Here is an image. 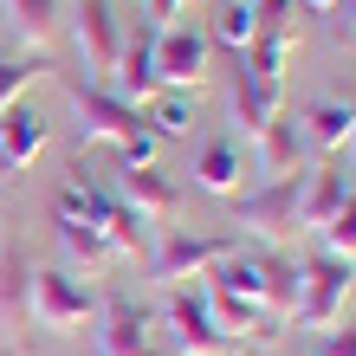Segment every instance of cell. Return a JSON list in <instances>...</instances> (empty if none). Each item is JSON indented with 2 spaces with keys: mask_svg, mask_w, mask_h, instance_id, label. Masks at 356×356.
<instances>
[{
  "mask_svg": "<svg viewBox=\"0 0 356 356\" xmlns=\"http://www.w3.org/2000/svg\"><path fill=\"white\" fill-rule=\"evenodd\" d=\"M65 85V104H72V130L78 143H104V149H117V169H149L162 143L149 136V123L143 111H130L123 97H111V85H78V78H58Z\"/></svg>",
  "mask_w": 356,
  "mask_h": 356,
  "instance_id": "1",
  "label": "cell"
},
{
  "mask_svg": "<svg viewBox=\"0 0 356 356\" xmlns=\"http://www.w3.org/2000/svg\"><path fill=\"white\" fill-rule=\"evenodd\" d=\"M298 234V175H272L234 195V240H253L266 253H285Z\"/></svg>",
  "mask_w": 356,
  "mask_h": 356,
  "instance_id": "2",
  "label": "cell"
},
{
  "mask_svg": "<svg viewBox=\"0 0 356 356\" xmlns=\"http://www.w3.org/2000/svg\"><path fill=\"white\" fill-rule=\"evenodd\" d=\"M350 291H356V259H337V253H324V246H318L311 259H298V305H291L285 324H298V330L343 324Z\"/></svg>",
  "mask_w": 356,
  "mask_h": 356,
  "instance_id": "3",
  "label": "cell"
},
{
  "mask_svg": "<svg viewBox=\"0 0 356 356\" xmlns=\"http://www.w3.org/2000/svg\"><path fill=\"white\" fill-rule=\"evenodd\" d=\"M97 318V285L91 279H78V272L65 266H46V272H33V298H26V324L39 330H85Z\"/></svg>",
  "mask_w": 356,
  "mask_h": 356,
  "instance_id": "4",
  "label": "cell"
},
{
  "mask_svg": "<svg viewBox=\"0 0 356 356\" xmlns=\"http://www.w3.org/2000/svg\"><path fill=\"white\" fill-rule=\"evenodd\" d=\"M162 330H169L175 356H234L240 343L220 330L214 305H207L201 285H169V305H162Z\"/></svg>",
  "mask_w": 356,
  "mask_h": 356,
  "instance_id": "5",
  "label": "cell"
},
{
  "mask_svg": "<svg viewBox=\"0 0 356 356\" xmlns=\"http://www.w3.org/2000/svg\"><path fill=\"white\" fill-rule=\"evenodd\" d=\"M207 72H214V39H207L201 19H162L156 33V78L162 91H188L195 97V85H207Z\"/></svg>",
  "mask_w": 356,
  "mask_h": 356,
  "instance_id": "6",
  "label": "cell"
},
{
  "mask_svg": "<svg viewBox=\"0 0 356 356\" xmlns=\"http://www.w3.org/2000/svg\"><path fill=\"white\" fill-rule=\"evenodd\" d=\"M156 33H162V19L149 13H136V19H123V52H117V65H111V97H123L130 111H143L156 91H162V78H156Z\"/></svg>",
  "mask_w": 356,
  "mask_h": 356,
  "instance_id": "7",
  "label": "cell"
},
{
  "mask_svg": "<svg viewBox=\"0 0 356 356\" xmlns=\"http://www.w3.org/2000/svg\"><path fill=\"white\" fill-rule=\"evenodd\" d=\"M234 234H188V227H162L156 234V253H149V272L162 285H188L201 272H214L227 253H234Z\"/></svg>",
  "mask_w": 356,
  "mask_h": 356,
  "instance_id": "8",
  "label": "cell"
},
{
  "mask_svg": "<svg viewBox=\"0 0 356 356\" xmlns=\"http://www.w3.org/2000/svg\"><path fill=\"white\" fill-rule=\"evenodd\" d=\"M97 343H91V356H162L156 350V318L143 305H130V298H97Z\"/></svg>",
  "mask_w": 356,
  "mask_h": 356,
  "instance_id": "9",
  "label": "cell"
},
{
  "mask_svg": "<svg viewBox=\"0 0 356 356\" xmlns=\"http://www.w3.org/2000/svg\"><path fill=\"white\" fill-rule=\"evenodd\" d=\"M72 26H78V52H85V65L97 72V85H104L111 65H117V52H123V13H117V0H78Z\"/></svg>",
  "mask_w": 356,
  "mask_h": 356,
  "instance_id": "10",
  "label": "cell"
},
{
  "mask_svg": "<svg viewBox=\"0 0 356 356\" xmlns=\"http://www.w3.org/2000/svg\"><path fill=\"white\" fill-rule=\"evenodd\" d=\"M356 188V175L343 169V156H324L318 169L298 175V227H311V234H324L330 214L343 207V195Z\"/></svg>",
  "mask_w": 356,
  "mask_h": 356,
  "instance_id": "11",
  "label": "cell"
},
{
  "mask_svg": "<svg viewBox=\"0 0 356 356\" xmlns=\"http://www.w3.org/2000/svg\"><path fill=\"white\" fill-rule=\"evenodd\" d=\"M279 111H285V85H266V78H253V72L234 58V78H227V117H234V130L253 143Z\"/></svg>",
  "mask_w": 356,
  "mask_h": 356,
  "instance_id": "12",
  "label": "cell"
},
{
  "mask_svg": "<svg viewBox=\"0 0 356 356\" xmlns=\"http://www.w3.org/2000/svg\"><path fill=\"white\" fill-rule=\"evenodd\" d=\"M117 201L136 207L149 227H169V220L181 214V188L162 175L156 162H149V169H117Z\"/></svg>",
  "mask_w": 356,
  "mask_h": 356,
  "instance_id": "13",
  "label": "cell"
},
{
  "mask_svg": "<svg viewBox=\"0 0 356 356\" xmlns=\"http://www.w3.org/2000/svg\"><path fill=\"white\" fill-rule=\"evenodd\" d=\"M298 130H305V149L311 156H343L350 149V130H356V104L350 97H311L298 111Z\"/></svg>",
  "mask_w": 356,
  "mask_h": 356,
  "instance_id": "14",
  "label": "cell"
},
{
  "mask_svg": "<svg viewBox=\"0 0 356 356\" xmlns=\"http://www.w3.org/2000/svg\"><path fill=\"white\" fill-rule=\"evenodd\" d=\"M46 143H52V123L39 111H26V104L0 111V175L7 169H33V162L46 156Z\"/></svg>",
  "mask_w": 356,
  "mask_h": 356,
  "instance_id": "15",
  "label": "cell"
},
{
  "mask_svg": "<svg viewBox=\"0 0 356 356\" xmlns=\"http://www.w3.org/2000/svg\"><path fill=\"white\" fill-rule=\"evenodd\" d=\"M305 156H311V149H305V130H298V117H285V111L253 136V162H259L266 181H272V175H305Z\"/></svg>",
  "mask_w": 356,
  "mask_h": 356,
  "instance_id": "16",
  "label": "cell"
},
{
  "mask_svg": "<svg viewBox=\"0 0 356 356\" xmlns=\"http://www.w3.org/2000/svg\"><path fill=\"white\" fill-rule=\"evenodd\" d=\"M0 13H7V26L19 33L26 52H46L65 26V0H0Z\"/></svg>",
  "mask_w": 356,
  "mask_h": 356,
  "instance_id": "17",
  "label": "cell"
},
{
  "mask_svg": "<svg viewBox=\"0 0 356 356\" xmlns=\"http://www.w3.org/2000/svg\"><path fill=\"white\" fill-rule=\"evenodd\" d=\"M52 234H58V253H65V272H78V279H91V272H104V266L117 259L111 240H104L97 227H85V220L52 214Z\"/></svg>",
  "mask_w": 356,
  "mask_h": 356,
  "instance_id": "18",
  "label": "cell"
},
{
  "mask_svg": "<svg viewBox=\"0 0 356 356\" xmlns=\"http://www.w3.org/2000/svg\"><path fill=\"white\" fill-rule=\"evenodd\" d=\"M240 169H246V162H240V143L234 136H214L195 156V188H201V195H214V201H234L240 195Z\"/></svg>",
  "mask_w": 356,
  "mask_h": 356,
  "instance_id": "19",
  "label": "cell"
},
{
  "mask_svg": "<svg viewBox=\"0 0 356 356\" xmlns=\"http://www.w3.org/2000/svg\"><path fill=\"white\" fill-rule=\"evenodd\" d=\"M291 58H298V33H291V26H259L253 46L240 52V65L253 72V78H266V85H285Z\"/></svg>",
  "mask_w": 356,
  "mask_h": 356,
  "instance_id": "20",
  "label": "cell"
},
{
  "mask_svg": "<svg viewBox=\"0 0 356 356\" xmlns=\"http://www.w3.org/2000/svg\"><path fill=\"white\" fill-rule=\"evenodd\" d=\"M26 298H33V259L19 246H0V330L26 324Z\"/></svg>",
  "mask_w": 356,
  "mask_h": 356,
  "instance_id": "21",
  "label": "cell"
},
{
  "mask_svg": "<svg viewBox=\"0 0 356 356\" xmlns=\"http://www.w3.org/2000/svg\"><path fill=\"white\" fill-rule=\"evenodd\" d=\"M39 78H52V58L46 52H26V46H19V52H0V111H13Z\"/></svg>",
  "mask_w": 356,
  "mask_h": 356,
  "instance_id": "22",
  "label": "cell"
},
{
  "mask_svg": "<svg viewBox=\"0 0 356 356\" xmlns=\"http://www.w3.org/2000/svg\"><path fill=\"white\" fill-rule=\"evenodd\" d=\"M253 33H259V19L246 0H214V19H207V39H214V52H246L253 46Z\"/></svg>",
  "mask_w": 356,
  "mask_h": 356,
  "instance_id": "23",
  "label": "cell"
},
{
  "mask_svg": "<svg viewBox=\"0 0 356 356\" xmlns=\"http://www.w3.org/2000/svg\"><path fill=\"white\" fill-rule=\"evenodd\" d=\"M143 123H149L156 143L188 136V130H195V97H188V91H156L149 104H143Z\"/></svg>",
  "mask_w": 356,
  "mask_h": 356,
  "instance_id": "24",
  "label": "cell"
},
{
  "mask_svg": "<svg viewBox=\"0 0 356 356\" xmlns=\"http://www.w3.org/2000/svg\"><path fill=\"white\" fill-rule=\"evenodd\" d=\"M291 305H298V259L291 253H266V311L285 324Z\"/></svg>",
  "mask_w": 356,
  "mask_h": 356,
  "instance_id": "25",
  "label": "cell"
},
{
  "mask_svg": "<svg viewBox=\"0 0 356 356\" xmlns=\"http://www.w3.org/2000/svg\"><path fill=\"white\" fill-rule=\"evenodd\" d=\"M324 253H337V259H356V188L343 195V207L330 214V227H324Z\"/></svg>",
  "mask_w": 356,
  "mask_h": 356,
  "instance_id": "26",
  "label": "cell"
},
{
  "mask_svg": "<svg viewBox=\"0 0 356 356\" xmlns=\"http://www.w3.org/2000/svg\"><path fill=\"white\" fill-rule=\"evenodd\" d=\"M311 356H356V324H330L318 330V350Z\"/></svg>",
  "mask_w": 356,
  "mask_h": 356,
  "instance_id": "27",
  "label": "cell"
},
{
  "mask_svg": "<svg viewBox=\"0 0 356 356\" xmlns=\"http://www.w3.org/2000/svg\"><path fill=\"white\" fill-rule=\"evenodd\" d=\"M246 7H253L259 26H291V7H298V0H246Z\"/></svg>",
  "mask_w": 356,
  "mask_h": 356,
  "instance_id": "28",
  "label": "cell"
},
{
  "mask_svg": "<svg viewBox=\"0 0 356 356\" xmlns=\"http://www.w3.org/2000/svg\"><path fill=\"white\" fill-rule=\"evenodd\" d=\"M188 7H195V0H143L149 19H188Z\"/></svg>",
  "mask_w": 356,
  "mask_h": 356,
  "instance_id": "29",
  "label": "cell"
},
{
  "mask_svg": "<svg viewBox=\"0 0 356 356\" xmlns=\"http://www.w3.org/2000/svg\"><path fill=\"white\" fill-rule=\"evenodd\" d=\"M305 13H330V7H343V0H298Z\"/></svg>",
  "mask_w": 356,
  "mask_h": 356,
  "instance_id": "30",
  "label": "cell"
},
{
  "mask_svg": "<svg viewBox=\"0 0 356 356\" xmlns=\"http://www.w3.org/2000/svg\"><path fill=\"white\" fill-rule=\"evenodd\" d=\"M350 175H356V130H350Z\"/></svg>",
  "mask_w": 356,
  "mask_h": 356,
  "instance_id": "31",
  "label": "cell"
},
{
  "mask_svg": "<svg viewBox=\"0 0 356 356\" xmlns=\"http://www.w3.org/2000/svg\"><path fill=\"white\" fill-rule=\"evenodd\" d=\"M350 26H356V0H350Z\"/></svg>",
  "mask_w": 356,
  "mask_h": 356,
  "instance_id": "32",
  "label": "cell"
},
{
  "mask_svg": "<svg viewBox=\"0 0 356 356\" xmlns=\"http://www.w3.org/2000/svg\"><path fill=\"white\" fill-rule=\"evenodd\" d=\"M234 356H259V350H234Z\"/></svg>",
  "mask_w": 356,
  "mask_h": 356,
  "instance_id": "33",
  "label": "cell"
},
{
  "mask_svg": "<svg viewBox=\"0 0 356 356\" xmlns=\"http://www.w3.org/2000/svg\"><path fill=\"white\" fill-rule=\"evenodd\" d=\"M117 7H123V0H117ZM130 7H143V0H130Z\"/></svg>",
  "mask_w": 356,
  "mask_h": 356,
  "instance_id": "34",
  "label": "cell"
},
{
  "mask_svg": "<svg viewBox=\"0 0 356 356\" xmlns=\"http://www.w3.org/2000/svg\"><path fill=\"white\" fill-rule=\"evenodd\" d=\"M162 356H175V350H162Z\"/></svg>",
  "mask_w": 356,
  "mask_h": 356,
  "instance_id": "35",
  "label": "cell"
},
{
  "mask_svg": "<svg viewBox=\"0 0 356 356\" xmlns=\"http://www.w3.org/2000/svg\"><path fill=\"white\" fill-rule=\"evenodd\" d=\"M0 246H7V240H0Z\"/></svg>",
  "mask_w": 356,
  "mask_h": 356,
  "instance_id": "36",
  "label": "cell"
}]
</instances>
